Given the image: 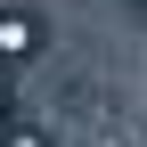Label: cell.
Masks as SVG:
<instances>
[{"label": "cell", "instance_id": "1", "mask_svg": "<svg viewBox=\"0 0 147 147\" xmlns=\"http://www.w3.org/2000/svg\"><path fill=\"white\" fill-rule=\"evenodd\" d=\"M123 8H131V25H147V0H123Z\"/></svg>", "mask_w": 147, "mask_h": 147}]
</instances>
